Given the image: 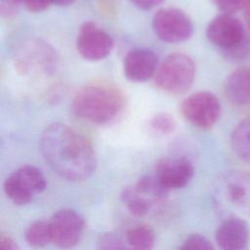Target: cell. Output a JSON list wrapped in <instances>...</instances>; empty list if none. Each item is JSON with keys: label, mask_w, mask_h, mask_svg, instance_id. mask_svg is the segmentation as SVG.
Segmentation results:
<instances>
[{"label": "cell", "mask_w": 250, "mask_h": 250, "mask_svg": "<svg viewBox=\"0 0 250 250\" xmlns=\"http://www.w3.org/2000/svg\"><path fill=\"white\" fill-rule=\"evenodd\" d=\"M40 149L50 167L68 181L89 178L97 166L96 153L88 140L62 123H53L45 128L40 138Z\"/></svg>", "instance_id": "1"}, {"label": "cell", "mask_w": 250, "mask_h": 250, "mask_svg": "<svg viewBox=\"0 0 250 250\" xmlns=\"http://www.w3.org/2000/svg\"><path fill=\"white\" fill-rule=\"evenodd\" d=\"M125 107L123 94L108 85H91L73 98L72 110L80 119L104 125L116 120Z\"/></svg>", "instance_id": "2"}, {"label": "cell", "mask_w": 250, "mask_h": 250, "mask_svg": "<svg viewBox=\"0 0 250 250\" xmlns=\"http://www.w3.org/2000/svg\"><path fill=\"white\" fill-rule=\"evenodd\" d=\"M216 198L227 219L250 217V174L240 170L224 173L216 187Z\"/></svg>", "instance_id": "3"}, {"label": "cell", "mask_w": 250, "mask_h": 250, "mask_svg": "<svg viewBox=\"0 0 250 250\" xmlns=\"http://www.w3.org/2000/svg\"><path fill=\"white\" fill-rule=\"evenodd\" d=\"M206 36L229 59L240 60L250 52L243 23L230 14L223 13L214 18L207 26Z\"/></svg>", "instance_id": "4"}, {"label": "cell", "mask_w": 250, "mask_h": 250, "mask_svg": "<svg viewBox=\"0 0 250 250\" xmlns=\"http://www.w3.org/2000/svg\"><path fill=\"white\" fill-rule=\"evenodd\" d=\"M195 77L193 61L185 54L169 55L158 65L154 75V83L160 90L169 94L186 93L192 85Z\"/></svg>", "instance_id": "5"}, {"label": "cell", "mask_w": 250, "mask_h": 250, "mask_svg": "<svg viewBox=\"0 0 250 250\" xmlns=\"http://www.w3.org/2000/svg\"><path fill=\"white\" fill-rule=\"evenodd\" d=\"M168 192L154 174L146 175L134 185L125 188L121 193V199L131 214L143 217L159 206L167 197Z\"/></svg>", "instance_id": "6"}, {"label": "cell", "mask_w": 250, "mask_h": 250, "mask_svg": "<svg viewBox=\"0 0 250 250\" xmlns=\"http://www.w3.org/2000/svg\"><path fill=\"white\" fill-rule=\"evenodd\" d=\"M46 188L43 173L32 165H24L10 174L4 182V190L16 205H25Z\"/></svg>", "instance_id": "7"}, {"label": "cell", "mask_w": 250, "mask_h": 250, "mask_svg": "<svg viewBox=\"0 0 250 250\" xmlns=\"http://www.w3.org/2000/svg\"><path fill=\"white\" fill-rule=\"evenodd\" d=\"M181 112L187 121L201 129L211 128L219 119L221 104L211 92L191 94L181 104Z\"/></svg>", "instance_id": "8"}, {"label": "cell", "mask_w": 250, "mask_h": 250, "mask_svg": "<svg viewBox=\"0 0 250 250\" xmlns=\"http://www.w3.org/2000/svg\"><path fill=\"white\" fill-rule=\"evenodd\" d=\"M152 28L159 39L168 43L186 41L193 32L190 19L177 8H165L157 11L152 19Z\"/></svg>", "instance_id": "9"}, {"label": "cell", "mask_w": 250, "mask_h": 250, "mask_svg": "<svg viewBox=\"0 0 250 250\" xmlns=\"http://www.w3.org/2000/svg\"><path fill=\"white\" fill-rule=\"evenodd\" d=\"M57 65L54 49L41 40H30L19 50L16 66L24 74H43L52 72Z\"/></svg>", "instance_id": "10"}, {"label": "cell", "mask_w": 250, "mask_h": 250, "mask_svg": "<svg viewBox=\"0 0 250 250\" xmlns=\"http://www.w3.org/2000/svg\"><path fill=\"white\" fill-rule=\"evenodd\" d=\"M52 242L61 249H70L81 239L85 222L83 217L72 209L56 212L49 221Z\"/></svg>", "instance_id": "11"}, {"label": "cell", "mask_w": 250, "mask_h": 250, "mask_svg": "<svg viewBox=\"0 0 250 250\" xmlns=\"http://www.w3.org/2000/svg\"><path fill=\"white\" fill-rule=\"evenodd\" d=\"M78 53L91 62H97L107 57L112 48L111 36L93 21L84 22L78 31L76 39Z\"/></svg>", "instance_id": "12"}, {"label": "cell", "mask_w": 250, "mask_h": 250, "mask_svg": "<svg viewBox=\"0 0 250 250\" xmlns=\"http://www.w3.org/2000/svg\"><path fill=\"white\" fill-rule=\"evenodd\" d=\"M194 173L191 162L185 157H166L160 159L155 167L154 176L167 190L185 188Z\"/></svg>", "instance_id": "13"}, {"label": "cell", "mask_w": 250, "mask_h": 250, "mask_svg": "<svg viewBox=\"0 0 250 250\" xmlns=\"http://www.w3.org/2000/svg\"><path fill=\"white\" fill-rule=\"evenodd\" d=\"M158 68L157 56L148 49L138 48L126 54L123 60L125 77L133 82H144L155 75Z\"/></svg>", "instance_id": "14"}, {"label": "cell", "mask_w": 250, "mask_h": 250, "mask_svg": "<svg viewBox=\"0 0 250 250\" xmlns=\"http://www.w3.org/2000/svg\"><path fill=\"white\" fill-rule=\"evenodd\" d=\"M250 238V228L245 219L228 218L216 231L221 250H244Z\"/></svg>", "instance_id": "15"}, {"label": "cell", "mask_w": 250, "mask_h": 250, "mask_svg": "<svg viewBox=\"0 0 250 250\" xmlns=\"http://www.w3.org/2000/svg\"><path fill=\"white\" fill-rule=\"evenodd\" d=\"M225 93L229 101L236 105H250V66L232 71L227 78Z\"/></svg>", "instance_id": "16"}, {"label": "cell", "mask_w": 250, "mask_h": 250, "mask_svg": "<svg viewBox=\"0 0 250 250\" xmlns=\"http://www.w3.org/2000/svg\"><path fill=\"white\" fill-rule=\"evenodd\" d=\"M120 234L123 250H152L154 247V232L146 226H136Z\"/></svg>", "instance_id": "17"}, {"label": "cell", "mask_w": 250, "mask_h": 250, "mask_svg": "<svg viewBox=\"0 0 250 250\" xmlns=\"http://www.w3.org/2000/svg\"><path fill=\"white\" fill-rule=\"evenodd\" d=\"M231 146L240 159L250 164V116L242 119L233 129Z\"/></svg>", "instance_id": "18"}, {"label": "cell", "mask_w": 250, "mask_h": 250, "mask_svg": "<svg viewBox=\"0 0 250 250\" xmlns=\"http://www.w3.org/2000/svg\"><path fill=\"white\" fill-rule=\"evenodd\" d=\"M26 243L35 249L43 248L52 242L49 221H35L31 223L24 233Z\"/></svg>", "instance_id": "19"}, {"label": "cell", "mask_w": 250, "mask_h": 250, "mask_svg": "<svg viewBox=\"0 0 250 250\" xmlns=\"http://www.w3.org/2000/svg\"><path fill=\"white\" fill-rule=\"evenodd\" d=\"M20 4H23L30 12L36 13L46 10L52 4V0H1V12L10 15Z\"/></svg>", "instance_id": "20"}, {"label": "cell", "mask_w": 250, "mask_h": 250, "mask_svg": "<svg viewBox=\"0 0 250 250\" xmlns=\"http://www.w3.org/2000/svg\"><path fill=\"white\" fill-rule=\"evenodd\" d=\"M150 127L157 133L170 134L176 128V121L169 113L160 112L151 118Z\"/></svg>", "instance_id": "21"}, {"label": "cell", "mask_w": 250, "mask_h": 250, "mask_svg": "<svg viewBox=\"0 0 250 250\" xmlns=\"http://www.w3.org/2000/svg\"><path fill=\"white\" fill-rule=\"evenodd\" d=\"M178 250H215L212 243L201 234L189 235Z\"/></svg>", "instance_id": "22"}, {"label": "cell", "mask_w": 250, "mask_h": 250, "mask_svg": "<svg viewBox=\"0 0 250 250\" xmlns=\"http://www.w3.org/2000/svg\"><path fill=\"white\" fill-rule=\"evenodd\" d=\"M97 250H123L121 234L113 231L101 234L97 243Z\"/></svg>", "instance_id": "23"}, {"label": "cell", "mask_w": 250, "mask_h": 250, "mask_svg": "<svg viewBox=\"0 0 250 250\" xmlns=\"http://www.w3.org/2000/svg\"><path fill=\"white\" fill-rule=\"evenodd\" d=\"M216 6L224 14H234L240 10L247 9L250 5V0H213Z\"/></svg>", "instance_id": "24"}, {"label": "cell", "mask_w": 250, "mask_h": 250, "mask_svg": "<svg viewBox=\"0 0 250 250\" xmlns=\"http://www.w3.org/2000/svg\"><path fill=\"white\" fill-rule=\"evenodd\" d=\"M132 4L142 10H150L163 3L165 0H130Z\"/></svg>", "instance_id": "25"}, {"label": "cell", "mask_w": 250, "mask_h": 250, "mask_svg": "<svg viewBox=\"0 0 250 250\" xmlns=\"http://www.w3.org/2000/svg\"><path fill=\"white\" fill-rule=\"evenodd\" d=\"M0 250H21L18 243L9 236H1Z\"/></svg>", "instance_id": "26"}, {"label": "cell", "mask_w": 250, "mask_h": 250, "mask_svg": "<svg viewBox=\"0 0 250 250\" xmlns=\"http://www.w3.org/2000/svg\"><path fill=\"white\" fill-rule=\"evenodd\" d=\"M74 1L75 0H52V3L58 6H68L72 4Z\"/></svg>", "instance_id": "27"}, {"label": "cell", "mask_w": 250, "mask_h": 250, "mask_svg": "<svg viewBox=\"0 0 250 250\" xmlns=\"http://www.w3.org/2000/svg\"><path fill=\"white\" fill-rule=\"evenodd\" d=\"M246 21H247V24H248V27L250 29V5L249 7L246 9Z\"/></svg>", "instance_id": "28"}]
</instances>
